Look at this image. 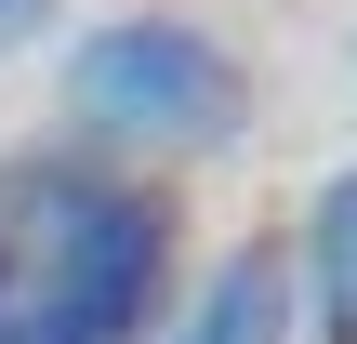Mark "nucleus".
Instances as JSON below:
<instances>
[{
  "mask_svg": "<svg viewBox=\"0 0 357 344\" xmlns=\"http://www.w3.org/2000/svg\"><path fill=\"white\" fill-rule=\"evenodd\" d=\"M159 344H305V305H291V239H278V225L225 239V252L172 292Z\"/></svg>",
  "mask_w": 357,
  "mask_h": 344,
  "instance_id": "nucleus-3",
  "label": "nucleus"
},
{
  "mask_svg": "<svg viewBox=\"0 0 357 344\" xmlns=\"http://www.w3.org/2000/svg\"><path fill=\"white\" fill-rule=\"evenodd\" d=\"M291 305H305V344H357V159L318 172L291 225Z\"/></svg>",
  "mask_w": 357,
  "mask_h": 344,
  "instance_id": "nucleus-4",
  "label": "nucleus"
},
{
  "mask_svg": "<svg viewBox=\"0 0 357 344\" xmlns=\"http://www.w3.org/2000/svg\"><path fill=\"white\" fill-rule=\"evenodd\" d=\"M66 133L132 159V172H172V159H225L252 133V53L199 13H93L66 40Z\"/></svg>",
  "mask_w": 357,
  "mask_h": 344,
  "instance_id": "nucleus-2",
  "label": "nucleus"
},
{
  "mask_svg": "<svg viewBox=\"0 0 357 344\" xmlns=\"http://www.w3.org/2000/svg\"><path fill=\"white\" fill-rule=\"evenodd\" d=\"M185 292V199L79 133L0 159V344H159Z\"/></svg>",
  "mask_w": 357,
  "mask_h": 344,
  "instance_id": "nucleus-1",
  "label": "nucleus"
},
{
  "mask_svg": "<svg viewBox=\"0 0 357 344\" xmlns=\"http://www.w3.org/2000/svg\"><path fill=\"white\" fill-rule=\"evenodd\" d=\"M53 13H66V0H0V53H26V40H40Z\"/></svg>",
  "mask_w": 357,
  "mask_h": 344,
  "instance_id": "nucleus-5",
  "label": "nucleus"
}]
</instances>
